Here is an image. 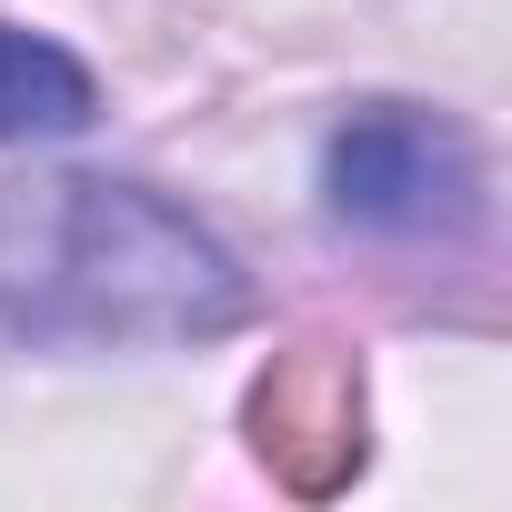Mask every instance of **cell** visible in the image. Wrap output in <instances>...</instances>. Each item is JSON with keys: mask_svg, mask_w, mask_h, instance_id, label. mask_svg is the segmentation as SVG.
<instances>
[{"mask_svg": "<svg viewBox=\"0 0 512 512\" xmlns=\"http://www.w3.org/2000/svg\"><path fill=\"white\" fill-rule=\"evenodd\" d=\"M241 312V262L141 181H0V322L211 342Z\"/></svg>", "mask_w": 512, "mask_h": 512, "instance_id": "cell-1", "label": "cell"}, {"mask_svg": "<svg viewBox=\"0 0 512 512\" xmlns=\"http://www.w3.org/2000/svg\"><path fill=\"white\" fill-rule=\"evenodd\" d=\"M322 191L352 231H392V241H422V231H462L482 211V151L462 141V121L442 111H412V101H372L332 131L322 151Z\"/></svg>", "mask_w": 512, "mask_h": 512, "instance_id": "cell-2", "label": "cell"}, {"mask_svg": "<svg viewBox=\"0 0 512 512\" xmlns=\"http://www.w3.org/2000/svg\"><path fill=\"white\" fill-rule=\"evenodd\" d=\"M91 111H101V91L61 41L0 21V141H51V131H81Z\"/></svg>", "mask_w": 512, "mask_h": 512, "instance_id": "cell-3", "label": "cell"}]
</instances>
